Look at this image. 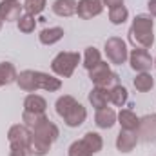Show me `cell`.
I'll return each mask as SVG.
<instances>
[{
  "label": "cell",
  "instance_id": "1",
  "mask_svg": "<svg viewBox=\"0 0 156 156\" xmlns=\"http://www.w3.org/2000/svg\"><path fill=\"white\" fill-rule=\"evenodd\" d=\"M16 85L26 91V93H35L38 89L44 91H49V93H55L62 87V80L53 75H47V73H42V71H33V69H26L22 73H18L16 76Z\"/></svg>",
  "mask_w": 156,
  "mask_h": 156
},
{
  "label": "cell",
  "instance_id": "2",
  "mask_svg": "<svg viewBox=\"0 0 156 156\" xmlns=\"http://www.w3.org/2000/svg\"><path fill=\"white\" fill-rule=\"evenodd\" d=\"M154 22L147 15H136L129 27V42L136 49H149L154 44Z\"/></svg>",
  "mask_w": 156,
  "mask_h": 156
},
{
  "label": "cell",
  "instance_id": "3",
  "mask_svg": "<svg viewBox=\"0 0 156 156\" xmlns=\"http://www.w3.org/2000/svg\"><path fill=\"white\" fill-rule=\"evenodd\" d=\"M55 109H56V115L64 120L67 127H80L87 118L85 107L80 102H76L71 94L60 96L55 104Z\"/></svg>",
  "mask_w": 156,
  "mask_h": 156
},
{
  "label": "cell",
  "instance_id": "4",
  "mask_svg": "<svg viewBox=\"0 0 156 156\" xmlns=\"http://www.w3.org/2000/svg\"><path fill=\"white\" fill-rule=\"evenodd\" d=\"M78 64H80V53H76V51H62L53 58L51 69L60 78H71L75 69L78 67Z\"/></svg>",
  "mask_w": 156,
  "mask_h": 156
},
{
  "label": "cell",
  "instance_id": "5",
  "mask_svg": "<svg viewBox=\"0 0 156 156\" xmlns=\"http://www.w3.org/2000/svg\"><path fill=\"white\" fill-rule=\"evenodd\" d=\"M89 78L94 83V87H105L111 89L113 85L118 83V75L115 71H111L107 62H100L96 64L93 69H89Z\"/></svg>",
  "mask_w": 156,
  "mask_h": 156
},
{
  "label": "cell",
  "instance_id": "6",
  "mask_svg": "<svg viewBox=\"0 0 156 156\" xmlns=\"http://www.w3.org/2000/svg\"><path fill=\"white\" fill-rule=\"evenodd\" d=\"M105 55H107V60L115 66H122L127 62L129 58V53H127V45L125 42L120 38V37H111V38L105 40Z\"/></svg>",
  "mask_w": 156,
  "mask_h": 156
},
{
  "label": "cell",
  "instance_id": "7",
  "mask_svg": "<svg viewBox=\"0 0 156 156\" xmlns=\"http://www.w3.org/2000/svg\"><path fill=\"white\" fill-rule=\"evenodd\" d=\"M129 64L136 73H147L154 66V60H153V56L149 55L147 49H136L134 47L129 55Z\"/></svg>",
  "mask_w": 156,
  "mask_h": 156
},
{
  "label": "cell",
  "instance_id": "8",
  "mask_svg": "<svg viewBox=\"0 0 156 156\" xmlns=\"http://www.w3.org/2000/svg\"><path fill=\"white\" fill-rule=\"evenodd\" d=\"M136 134H138V140L156 142V115H145L144 118H140Z\"/></svg>",
  "mask_w": 156,
  "mask_h": 156
},
{
  "label": "cell",
  "instance_id": "9",
  "mask_svg": "<svg viewBox=\"0 0 156 156\" xmlns=\"http://www.w3.org/2000/svg\"><path fill=\"white\" fill-rule=\"evenodd\" d=\"M104 11L102 0H80L76 5V15L82 20H91Z\"/></svg>",
  "mask_w": 156,
  "mask_h": 156
},
{
  "label": "cell",
  "instance_id": "10",
  "mask_svg": "<svg viewBox=\"0 0 156 156\" xmlns=\"http://www.w3.org/2000/svg\"><path fill=\"white\" fill-rule=\"evenodd\" d=\"M31 134H35V136H38L42 140H45V142H49L51 145L58 140V136H60V131H58V127L47 118V120H44L42 123H38L37 127H33L31 129Z\"/></svg>",
  "mask_w": 156,
  "mask_h": 156
},
{
  "label": "cell",
  "instance_id": "11",
  "mask_svg": "<svg viewBox=\"0 0 156 156\" xmlns=\"http://www.w3.org/2000/svg\"><path fill=\"white\" fill-rule=\"evenodd\" d=\"M29 138H31V129L24 123H15L9 127L7 131V142L9 145H29Z\"/></svg>",
  "mask_w": 156,
  "mask_h": 156
},
{
  "label": "cell",
  "instance_id": "12",
  "mask_svg": "<svg viewBox=\"0 0 156 156\" xmlns=\"http://www.w3.org/2000/svg\"><path fill=\"white\" fill-rule=\"evenodd\" d=\"M24 4L18 0H2L0 2V18L4 22H16L22 16Z\"/></svg>",
  "mask_w": 156,
  "mask_h": 156
},
{
  "label": "cell",
  "instance_id": "13",
  "mask_svg": "<svg viewBox=\"0 0 156 156\" xmlns=\"http://www.w3.org/2000/svg\"><path fill=\"white\" fill-rule=\"evenodd\" d=\"M138 144V134L134 131H120L116 136V149L120 153H131Z\"/></svg>",
  "mask_w": 156,
  "mask_h": 156
},
{
  "label": "cell",
  "instance_id": "14",
  "mask_svg": "<svg viewBox=\"0 0 156 156\" xmlns=\"http://www.w3.org/2000/svg\"><path fill=\"white\" fill-rule=\"evenodd\" d=\"M118 120V115L115 113V109L111 107H104V109H98L96 115H94V123L100 127V129H111Z\"/></svg>",
  "mask_w": 156,
  "mask_h": 156
},
{
  "label": "cell",
  "instance_id": "15",
  "mask_svg": "<svg viewBox=\"0 0 156 156\" xmlns=\"http://www.w3.org/2000/svg\"><path fill=\"white\" fill-rule=\"evenodd\" d=\"M116 122L120 123V127H122L123 131H134V133H136L138 123H140V118L136 116V113H134L133 109H122V111L118 113Z\"/></svg>",
  "mask_w": 156,
  "mask_h": 156
},
{
  "label": "cell",
  "instance_id": "16",
  "mask_svg": "<svg viewBox=\"0 0 156 156\" xmlns=\"http://www.w3.org/2000/svg\"><path fill=\"white\" fill-rule=\"evenodd\" d=\"M89 102H91V105L96 111L107 107V104L111 102L109 100V89H105V87H93L91 93H89Z\"/></svg>",
  "mask_w": 156,
  "mask_h": 156
},
{
  "label": "cell",
  "instance_id": "17",
  "mask_svg": "<svg viewBox=\"0 0 156 156\" xmlns=\"http://www.w3.org/2000/svg\"><path fill=\"white\" fill-rule=\"evenodd\" d=\"M45 109H47V102H45L44 96L35 94V93H31V94L26 96V100H24V111H29V113H45Z\"/></svg>",
  "mask_w": 156,
  "mask_h": 156
},
{
  "label": "cell",
  "instance_id": "18",
  "mask_svg": "<svg viewBox=\"0 0 156 156\" xmlns=\"http://www.w3.org/2000/svg\"><path fill=\"white\" fill-rule=\"evenodd\" d=\"M76 0H55L53 2V13L58 16H73L76 15Z\"/></svg>",
  "mask_w": 156,
  "mask_h": 156
},
{
  "label": "cell",
  "instance_id": "19",
  "mask_svg": "<svg viewBox=\"0 0 156 156\" xmlns=\"http://www.w3.org/2000/svg\"><path fill=\"white\" fill-rule=\"evenodd\" d=\"M64 38V29L62 27H45V29H42L38 35V40L40 44H44V45H53V44H56V42H60V40Z\"/></svg>",
  "mask_w": 156,
  "mask_h": 156
},
{
  "label": "cell",
  "instance_id": "20",
  "mask_svg": "<svg viewBox=\"0 0 156 156\" xmlns=\"http://www.w3.org/2000/svg\"><path fill=\"white\" fill-rule=\"evenodd\" d=\"M16 76H18V71L11 62H2L0 64V87L16 82Z\"/></svg>",
  "mask_w": 156,
  "mask_h": 156
},
{
  "label": "cell",
  "instance_id": "21",
  "mask_svg": "<svg viewBox=\"0 0 156 156\" xmlns=\"http://www.w3.org/2000/svg\"><path fill=\"white\" fill-rule=\"evenodd\" d=\"M127 98H129V93H127V89L123 87V85H113L111 89H109V100H111V104H115L116 107H123L125 104H127Z\"/></svg>",
  "mask_w": 156,
  "mask_h": 156
},
{
  "label": "cell",
  "instance_id": "22",
  "mask_svg": "<svg viewBox=\"0 0 156 156\" xmlns=\"http://www.w3.org/2000/svg\"><path fill=\"white\" fill-rule=\"evenodd\" d=\"M29 151H31L33 156H45L51 151V144L38 138V136H35V134H31V138H29Z\"/></svg>",
  "mask_w": 156,
  "mask_h": 156
},
{
  "label": "cell",
  "instance_id": "23",
  "mask_svg": "<svg viewBox=\"0 0 156 156\" xmlns=\"http://www.w3.org/2000/svg\"><path fill=\"white\" fill-rule=\"evenodd\" d=\"M133 83H134L136 91H140V93H147V91H151V89L154 87V78L151 76L149 73H138Z\"/></svg>",
  "mask_w": 156,
  "mask_h": 156
},
{
  "label": "cell",
  "instance_id": "24",
  "mask_svg": "<svg viewBox=\"0 0 156 156\" xmlns=\"http://www.w3.org/2000/svg\"><path fill=\"white\" fill-rule=\"evenodd\" d=\"M102 62V55H100V51L94 47V45H91V47H87L85 49V55H83V67L89 71V69H93L96 64H100Z\"/></svg>",
  "mask_w": 156,
  "mask_h": 156
},
{
  "label": "cell",
  "instance_id": "25",
  "mask_svg": "<svg viewBox=\"0 0 156 156\" xmlns=\"http://www.w3.org/2000/svg\"><path fill=\"white\" fill-rule=\"evenodd\" d=\"M83 142H85V145L96 154V153H100L102 151V147H104V140H102V136L98 134V133H93V131H89V133H85L83 134V138H82Z\"/></svg>",
  "mask_w": 156,
  "mask_h": 156
},
{
  "label": "cell",
  "instance_id": "26",
  "mask_svg": "<svg viewBox=\"0 0 156 156\" xmlns=\"http://www.w3.org/2000/svg\"><path fill=\"white\" fill-rule=\"evenodd\" d=\"M16 26H18V31L20 33H33L35 31V27H37V20H35V16L33 15H29V13H24L18 20H16Z\"/></svg>",
  "mask_w": 156,
  "mask_h": 156
},
{
  "label": "cell",
  "instance_id": "27",
  "mask_svg": "<svg viewBox=\"0 0 156 156\" xmlns=\"http://www.w3.org/2000/svg\"><path fill=\"white\" fill-rule=\"evenodd\" d=\"M127 18H129V11H127L125 5H118V7L109 9V20H111V24L120 26V24H123Z\"/></svg>",
  "mask_w": 156,
  "mask_h": 156
},
{
  "label": "cell",
  "instance_id": "28",
  "mask_svg": "<svg viewBox=\"0 0 156 156\" xmlns=\"http://www.w3.org/2000/svg\"><path fill=\"white\" fill-rule=\"evenodd\" d=\"M94 153L85 145L83 140H76L69 145V151H67V156H93Z\"/></svg>",
  "mask_w": 156,
  "mask_h": 156
},
{
  "label": "cell",
  "instance_id": "29",
  "mask_svg": "<svg viewBox=\"0 0 156 156\" xmlns=\"http://www.w3.org/2000/svg\"><path fill=\"white\" fill-rule=\"evenodd\" d=\"M44 120H47L45 113H29V111H24V113H22V122H24V125H27L29 129L37 127V125L42 123Z\"/></svg>",
  "mask_w": 156,
  "mask_h": 156
},
{
  "label": "cell",
  "instance_id": "30",
  "mask_svg": "<svg viewBox=\"0 0 156 156\" xmlns=\"http://www.w3.org/2000/svg\"><path fill=\"white\" fill-rule=\"evenodd\" d=\"M45 5H47L45 0H24V9H26V13H29V15H33V16L40 15V13L45 9Z\"/></svg>",
  "mask_w": 156,
  "mask_h": 156
},
{
  "label": "cell",
  "instance_id": "31",
  "mask_svg": "<svg viewBox=\"0 0 156 156\" xmlns=\"http://www.w3.org/2000/svg\"><path fill=\"white\" fill-rule=\"evenodd\" d=\"M9 156H33L29 145H9Z\"/></svg>",
  "mask_w": 156,
  "mask_h": 156
},
{
  "label": "cell",
  "instance_id": "32",
  "mask_svg": "<svg viewBox=\"0 0 156 156\" xmlns=\"http://www.w3.org/2000/svg\"><path fill=\"white\" fill-rule=\"evenodd\" d=\"M102 2H104V5H107L109 9L118 7V5H123V0H102Z\"/></svg>",
  "mask_w": 156,
  "mask_h": 156
},
{
  "label": "cell",
  "instance_id": "33",
  "mask_svg": "<svg viewBox=\"0 0 156 156\" xmlns=\"http://www.w3.org/2000/svg\"><path fill=\"white\" fill-rule=\"evenodd\" d=\"M147 9H149V13L153 16H156V0H149L147 2Z\"/></svg>",
  "mask_w": 156,
  "mask_h": 156
},
{
  "label": "cell",
  "instance_id": "34",
  "mask_svg": "<svg viewBox=\"0 0 156 156\" xmlns=\"http://www.w3.org/2000/svg\"><path fill=\"white\" fill-rule=\"evenodd\" d=\"M2 26H4V20L0 18V31H2Z\"/></svg>",
  "mask_w": 156,
  "mask_h": 156
},
{
  "label": "cell",
  "instance_id": "35",
  "mask_svg": "<svg viewBox=\"0 0 156 156\" xmlns=\"http://www.w3.org/2000/svg\"><path fill=\"white\" fill-rule=\"evenodd\" d=\"M154 67H156V58H154Z\"/></svg>",
  "mask_w": 156,
  "mask_h": 156
}]
</instances>
